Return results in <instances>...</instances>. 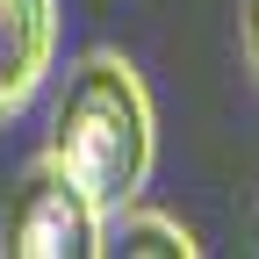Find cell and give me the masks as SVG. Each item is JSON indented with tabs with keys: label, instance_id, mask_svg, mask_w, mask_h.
Wrapping results in <instances>:
<instances>
[{
	"label": "cell",
	"instance_id": "6da1fadb",
	"mask_svg": "<svg viewBox=\"0 0 259 259\" xmlns=\"http://www.w3.org/2000/svg\"><path fill=\"white\" fill-rule=\"evenodd\" d=\"M44 151L87 187V202L101 216L137 202V187L151 180V151H158V122H151V94L137 79V65L115 51H87L65 79Z\"/></svg>",
	"mask_w": 259,
	"mask_h": 259
},
{
	"label": "cell",
	"instance_id": "7a4b0ae2",
	"mask_svg": "<svg viewBox=\"0 0 259 259\" xmlns=\"http://www.w3.org/2000/svg\"><path fill=\"white\" fill-rule=\"evenodd\" d=\"M8 252L15 259H94L101 252V209L51 151L22 173L8 202Z\"/></svg>",
	"mask_w": 259,
	"mask_h": 259
},
{
	"label": "cell",
	"instance_id": "3957f363",
	"mask_svg": "<svg viewBox=\"0 0 259 259\" xmlns=\"http://www.w3.org/2000/svg\"><path fill=\"white\" fill-rule=\"evenodd\" d=\"M58 8L51 0H0V122H15L51 72Z\"/></svg>",
	"mask_w": 259,
	"mask_h": 259
},
{
	"label": "cell",
	"instance_id": "277c9868",
	"mask_svg": "<svg viewBox=\"0 0 259 259\" xmlns=\"http://www.w3.org/2000/svg\"><path fill=\"white\" fill-rule=\"evenodd\" d=\"M115 216V231H101V252H202L173 216H158V209H137V202H122V209H108Z\"/></svg>",
	"mask_w": 259,
	"mask_h": 259
},
{
	"label": "cell",
	"instance_id": "5b68a950",
	"mask_svg": "<svg viewBox=\"0 0 259 259\" xmlns=\"http://www.w3.org/2000/svg\"><path fill=\"white\" fill-rule=\"evenodd\" d=\"M238 36H245V65L259 72V0H245V15H238Z\"/></svg>",
	"mask_w": 259,
	"mask_h": 259
}]
</instances>
